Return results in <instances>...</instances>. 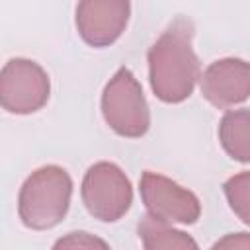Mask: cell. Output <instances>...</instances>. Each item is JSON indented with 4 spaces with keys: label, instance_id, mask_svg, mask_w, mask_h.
<instances>
[{
    "label": "cell",
    "instance_id": "obj_1",
    "mask_svg": "<svg viewBox=\"0 0 250 250\" xmlns=\"http://www.w3.org/2000/svg\"><path fill=\"white\" fill-rule=\"evenodd\" d=\"M193 23L178 16L146 53L152 94L164 104H182L193 94L201 64L193 51Z\"/></svg>",
    "mask_w": 250,
    "mask_h": 250
},
{
    "label": "cell",
    "instance_id": "obj_2",
    "mask_svg": "<svg viewBox=\"0 0 250 250\" xmlns=\"http://www.w3.org/2000/svg\"><path fill=\"white\" fill-rule=\"evenodd\" d=\"M72 199V178L57 164L31 172L18 193V215L31 230L57 227L68 213Z\"/></svg>",
    "mask_w": 250,
    "mask_h": 250
},
{
    "label": "cell",
    "instance_id": "obj_3",
    "mask_svg": "<svg viewBox=\"0 0 250 250\" xmlns=\"http://www.w3.org/2000/svg\"><path fill=\"white\" fill-rule=\"evenodd\" d=\"M102 115L107 127L125 139H141L150 127V109L135 74L121 66L102 92Z\"/></svg>",
    "mask_w": 250,
    "mask_h": 250
},
{
    "label": "cell",
    "instance_id": "obj_4",
    "mask_svg": "<svg viewBox=\"0 0 250 250\" xmlns=\"http://www.w3.org/2000/svg\"><path fill=\"white\" fill-rule=\"evenodd\" d=\"M80 195L84 207L94 219L102 223H115L131 209L133 186L115 162L102 160L86 170Z\"/></svg>",
    "mask_w": 250,
    "mask_h": 250
},
{
    "label": "cell",
    "instance_id": "obj_5",
    "mask_svg": "<svg viewBox=\"0 0 250 250\" xmlns=\"http://www.w3.org/2000/svg\"><path fill=\"white\" fill-rule=\"evenodd\" d=\"M51 96L47 70L23 57L10 59L0 68V107L14 115L39 111Z\"/></svg>",
    "mask_w": 250,
    "mask_h": 250
},
{
    "label": "cell",
    "instance_id": "obj_6",
    "mask_svg": "<svg viewBox=\"0 0 250 250\" xmlns=\"http://www.w3.org/2000/svg\"><path fill=\"white\" fill-rule=\"evenodd\" d=\"M146 213L178 225H193L201 217V203L193 191L152 170H145L139 182Z\"/></svg>",
    "mask_w": 250,
    "mask_h": 250
},
{
    "label": "cell",
    "instance_id": "obj_7",
    "mask_svg": "<svg viewBox=\"0 0 250 250\" xmlns=\"http://www.w3.org/2000/svg\"><path fill=\"white\" fill-rule=\"evenodd\" d=\"M129 16L131 0H78L74 23L86 45L104 49L123 35Z\"/></svg>",
    "mask_w": 250,
    "mask_h": 250
},
{
    "label": "cell",
    "instance_id": "obj_8",
    "mask_svg": "<svg viewBox=\"0 0 250 250\" xmlns=\"http://www.w3.org/2000/svg\"><path fill=\"white\" fill-rule=\"evenodd\" d=\"M199 88L203 98L219 109L240 105L250 96V66L238 57L213 61L199 76Z\"/></svg>",
    "mask_w": 250,
    "mask_h": 250
},
{
    "label": "cell",
    "instance_id": "obj_9",
    "mask_svg": "<svg viewBox=\"0 0 250 250\" xmlns=\"http://www.w3.org/2000/svg\"><path fill=\"white\" fill-rule=\"evenodd\" d=\"M137 232L146 250H197L199 244L172 223L145 213L137 223Z\"/></svg>",
    "mask_w": 250,
    "mask_h": 250
},
{
    "label": "cell",
    "instance_id": "obj_10",
    "mask_svg": "<svg viewBox=\"0 0 250 250\" xmlns=\"http://www.w3.org/2000/svg\"><path fill=\"white\" fill-rule=\"evenodd\" d=\"M219 141L223 150L236 162H250V111L246 107L229 109L219 123Z\"/></svg>",
    "mask_w": 250,
    "mask_h": 250
},
{
    "label": "cell",
    "instance_id": "obj_11",
    "mask_svg": "<svg viewBox=\"0 0 250 250\" xmlns=\"http://www.w3.org/2000/svg\"><path fill=\"white\" fill-rule=\"evenodd\" d=\"M223 191L236 217L244 225H250V172L244 170L229 178L223 186Z\"/></svg>",
    "mask_w": 250,
    "mask_h": 250
},
{
    "label": "cell",
    "instance_id": "obj_12",
    "mask_svg": "<svg viewBox=\"0 0 250 250\" xmlns=\"http://www.w3.org/2000/svg\"><path fill=\"white\" fill-rule=\"evenodd\" d=\"M55 248H109V244L90 232L78 230V232H68L66 236L59 238L55 244Z\"/></svg>",
    "mask_w": 250,
    "mask_h": 250
},
{
    "label": "cell",
    "instance_id": "obj_13",
    "mask_svg": "<svg viewBox=\"0 0 250 250\" xmlns=\"http://www.w3.org/2000/svg\"><path fill=\"white\" fill-rule=\"evenodd\" d=\"M219 246H238V248H248V246H250V240H248V234H246V232H236V236L229 234V236H225L223 240L215 242V248H219Z\"/></svg>",
    "mask_w": 250,
    "mask_h": 250
}]
</instances>
